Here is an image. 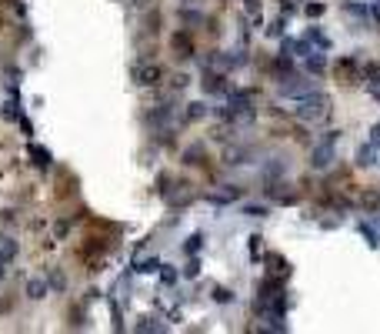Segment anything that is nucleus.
<instances>
[{
    "mask_svg": "<svg viewBox=\"0 0 380 334\" xmlns=\"http://www.w3.org/2000/svg\"><path fill=\"white\" fill-rule=\"evenodd\" d=\"M297 117L303 120V124H324L327 117H330V97L324 94V90H310V94H303L300 101H293V107H290Z\"/></svg>",
    "mask_w": 380,
    "mask_h": 334,
    "instance_id": "f257e3e1",
    "label": "nucleus"
},
{
    "mask_svg": "<svg viewBox=\"0 0 380 334\" xmlns=\"http://www.w3.org/2000/svg\"><path fill=\"white\" fill-rule=\"evenodd\" d=\"M337 141H340V130H327L320 141L314 144V151H310V167L314 171H327L337 157Z\"/></svg>",
    "mask_w": 380,
    "mask_h": 334,
    "instance_id": "f03ea898",
    "label": "nucleus"
},
{
    "mask_svg": "<svg viewBox=\"0 0 380 334\" xmlns=\"http://www.w3.org/2000/svg\"><path fill=\"white\" fill-rule=\"evenodd\" d=\"M164 197H167V204L183 207V204H190V201H194V187H190V184H177V187L164 191Z\"/></svg>",
    "mask_w": 380,
    "mask_h": 334,
    "instance_id": "7ed1b4c3",
    "label": "nucleus"
},
{
    "mask_svg": "<svg viewBox=\"0 0 380 334\" xmlns=\"http://www.w3.org/2000/svg\"><path fill=\"white\" fill-rule=\"evenodd\" d=\"M174 120V104H160L154 114H147V124H150L154 130H160V127H167Z\"/></svg>",
    "mask_w": 380,
    "mask_h": 334,
    "instance_id": "20e7f679",
    "label": "nucleus"
},
{
    "mask_svg": "<svg viewBox=\"0 0 380 334\" xmlns=\"http://www.w3.org/2000/svg\"><path fill=\"white\" fill-rule=\"evenodd\" d=\"M260 174H263V181H267V184L280 181V177L287 174V160H284V157H270L267 164H263V171H260Z\"/></svg>",
    "mask_w": 380,
    "mask_h": 334,
    "instance_id": "39448f33",
    "label": "nucleus"
},
{
    "mask_svg": "<svg viewBox=\"0 0 380 334\" xmlns=\"http://www.w3.org/2000/svg\"><path fill=\"white\" fill-rule=\"evenodd\" d=\"M200 84H204V90H207V94H227V84H223V74H217V71H207Z\"/></svg>",
    "mask_w": 380,
    "mask_h": 334,
    "instance_id": "423d86ee",
    "label": "nucleus"
},
{
    "mask_svg": "<svg viewBox=\"0 0 380 334\" xmlns=\"http://www.w3.org/2000/svg\"><path fill=\"white\" fill-rule=\"evenodd\" d=\"M134 77H137V84H143V87H154V84L160 80V67L143 64V67H137V71H134Z\"/></svg>",
    "mask_w": 380,
    "mask_h": 334,
    "instance_id": "0eeeda50",
    "label": "nucleus"
},
{
    "mask_svg": "<svg viewBox=\"0 0 380 334\" xmlns=\"http://www.w3.org/2000/svg\"><path fill=\"white\" fill-rule=\"evenodd\" d=\"M303 40H307V44H314L317 50H330V37H327L320 27H310V30L303 34Z\"/></svg>",
    "mask_w": 380,
    "mask_h": 334,
    "instance_id": "6e6552de",
    "label": "nucleus"
},
{
    "mask_svg": "<svg viewBox=\"0 0 380 334\" xmlns=\"http://www.w3.org/2000/svg\"><path fill=\"white\" fill-rule=\"evenodd\" d=\"M354 160H357V167H373V164H377V147L367 141L364 147L357 151V157H354Z\"/></svg>",
    "mask_w": 380,
    "mask_h": 334,
    "instance_id": "1a4fd4ad",
    "label": "nucleus"
},
{
    "mask_svg": "<svg viewBox=\"0 0 380 334\" xmlns=\"http://www.w3.org/2000/svg\"><path fill=\"white\" fill-rule=\"evenodd\" d=\"M303 64H307V71L310 74H320L327 67V57H324V50H310L307 57H303Z\"/></svg>",
    "mask_w": 380,
    "mask_h": 334,
    "instance_id": "9d476101",
    "label": "nucleus"
},
{
    "mask_svg": "<svg viewBox=\"0 0 380 334\" xmlns=\"http://www.w3.org/2000/svg\"><path fill=\"white\" fill-rule=\"evenodd\" d=\"M27 297H33V301L47 297V281H44V278H30V281H27Z\"/></svg>",
    "mask_w": 380,
    "mask_h": 334,
    "instance_id": "9b49d317",
    "label": "nucleus"
},
{
    "mask_svg": "<svg viewBox=\"0 0 380 334\" xmlns=\"http://www.w3.org/2000/svg\"><path fill=\"white\" fill-rule=\"evenodd\" d=\"M170 44H174L177 57H190V54H194V47H190V37H187V34H174V37H170Z\"/></svg>",
    "mask_w": 380,
    "mask_h": 334,
    "instance_id": "f8f14e48",
    "label": "nucleus"
},
{
    "mask_svg": "<svg viewBox=\"0 0 380 334\" xmlns=\"http://www.w3.org/2000/svg\"><path fill=\"white\" fill-rule=\"evenodd\" d=\"M250 147H230L227 151V164H247V160H250Z\"/></svg>",
    "mask_w": 380,
    "mask_h": 334,
    "instance_id": "ddd939ff",
    "label": "nucleus"
},
{
    "mask_svg": "<svg viewBox=\"0 0 380 334\" xmlns=\"http://www.w3.org/2000/svg\"><path fill=\"white\" fill-rule=\"evenodd\" d=\"M360 234H364V238H367V244H370L373 251H377V247H380V234H377V227H373V224L360 221Z\"/></svg>",
    "mask_w": 380,
    "mask_h": 334,
    "instance_id": "4468645a",
    "label": "nucleus"
},
{
    "mask_svg": "<svg viewBox=\"0 0 380 334\" xmlns=\"http://www.w3.org/2000/svg\"><path fill=\"white\" fill-rule=\"evenodd\" d=\"M30 157H33V164H37V167H44V171L50 167V151H44V147H37V144L30 147Z\"/></svg>",
    "mask_w": 380,
    "mask_h": 334,
    "instance_id": "2eb2a0df",
    "label": "nucleus"
},
{
    "mask_svg": "<svg viewBox=\"0 0 380 334\" xmlns=\"http://www.w3.org/2000/svg\"><path fill=\"white\" fill-rule=\"evenodd\" d=\"M14 254H17V241H10V238H0V264H4V261H10Z\"/></svg>",
    "mask_w": 380,
    "mask_h": 334,
    "instance_id": "dca6fc26",
    "label": "nucleus"
},
{
    "mask_svg": "<svg viewBox=\"0 0 380 334\" xmlns=\"http://www.w3.org/2000/svg\"><path fill=\"white\" fill-rule=\"evenodd\" d=\"M200 117H207V104L204 101L187 104V120H200Z\"/></svg>",
    "mask_w": 380,
    "mask_h": 334,
    "instance_id": "f3484780",
    "label": "nucleus"
},
{
    "mask_svg": "<svg viewBox=\"0 0 380 334\" xmlns=\"http://www.w3.org/2000/svg\"><path fill=\"white\" fill-rule=\"evenodd\" d=\"M134 268L140 271V274H154V271H160V261H157V257H147V261H140V257H137Z\"/></svg>",
    "mask_w": 380,
    "mask_h": 334,
    "instance_id": "a211bd4d",
    "label": "nucleus"
},
{
    "mask_svg": "<svg viewBox=\"0 0 380 334\" xmlns=\"http://www.w3.org/2000/svg\"><path fill=\"white\" fill-rule=\"evenodd\" d=\"M340 7L347 10L350 17H360V20H367V7H364V4H350V0H344Z\"/></svg>",
    "mask_w": 380,
    "mask_h": 334,
    "instance_id": "6ab92c4d",
    "label": "nucleus"
},
{
    "mask_svg": "<svg viewBox=\"0 0 380 334\" xmlns=\"http://www.w3.org/2000/svg\"><path fill=\"white\" fill-rule=\"evenodd\" d=\"M267 264H270V271H277V274H290V268L284 264V257H280V254H270Z\"/></svg>",
    "mask_w": 380,
    "mask_h": 334,
    "instance_id": "aec40b11",
    "label": "nucleus"
},
{
    "mask_svg": "<svg viewBox=\"0 0 380 334\" xmlns=\"http://www.w3.org/2000/svg\"><path fill=\"white\" fill-rule=\"evenodd\" d=\"M200 247H204V234H194V238H187V254H197Z\"/></svg>",
    "mask_w": 380,
    "mask_h": 334,
    "instance_id": "412c9836",
    "label": "nucleus"
},
{
    "mask_svg": "<svg viewBox=\"0 0 380 334\" xmlns=\"http://www.w3.org/2000/svg\"><path fill=\"white\" fill-rule=\"evenodd\" d=\"M244 214L247 217H267V207H263V204H247Z\"/></svg>",
    "mask_w": 380,
    "mask_h": 334,
    "instance_id": "4be33fe9",
    "label": "nucleus"
},
{
    "mask_svg": "<svg viewBox=\"0 0 380 334\" xmlns=\"http://www.w3.org/2000/svg\"><path fill=\"white\" fill-rule=\"evenodd\" d=\"M214 301L217 304H230V301H234V294H230L227 287H214Z\"/></svg>",
    "mask_w": 380,
    "mask_h": 334,
    "instance_id": "5701e85b",
    "label": "nucleus"
},
{
    "mask_svg": "<svg viewBox=\"0 0 380 334\" xmlns=\"http://www.w3.org/2000/svg\"><path fill=\"white\" fill-rule=\"evenodd\" d=\"M160 281H164V284H174V281H177V271H174V268H164V264H160Z\"/></svg>",
    "mask_w": 380,
    "mask_h": 334,
    "instance_id": "b1692460",
    "label": "nucleus"
},
{
    "mask_svg": "<svg viewBox=\"0 0 380 334\" xmlns=\"http://www.w3.org/2000/svg\"><path fill=\"white\" fill-rule=\"evenodd\" d=\"M183 157H187V164H200V157H204V151H200V147H190V151L183 154Z\"/></svg>",
    "mask_w": 380,
    "mask_h": 334,
    "instance_id": "393cba45",
    "label": "nucleus"
},
{
    "mask_svg": "<svg viewBox=\"0 0 380 334\" xmlns=\"http://www.w3.org/2000/svg\"><path fill=\"white\" fill-rule=\"evenodd\" d=\"M244 10L250 17H257V14H260V0H244Z\"/></svg>",
    "mask_w": 380,
    "mask_h": 334,
    "instance_id": "a878e982",
    "label": "nucleus"
},
{
    "mask_svg": "<svg viewBox=\"0 0 380 334\" xmlns=\"http://www.w3.org/2000/svg\"><path fill=\"white\" fill-rule=\"evenodd\" d=\"M267 34L270 37H280V34H284V20H274V24L267 27Z\"/></svg>",
    "mask_w": 380,
    "mask_h": 334,
    "instance_id": "bb28decb",
    "label": "nucleus"
},
{
    "mask_svg": "<svg viewBox=\"0 0 380 334\" xmlns=\"http://www.w3.org/2000/svg\"><path fill=\"white\" fill-rule=\"evenodd\" d=\"M183 274H187V278H197L200 274V261H190L187 268H183Z\"/></svg>",
    "mask_w": 380,
    "mask_h": 334,
    "instance_id": "cd10ccee",
    "label": "nucleus"
},
{
    "mask_svg": "<svg viewBox=\"0 0 380 334\" xmlns=\"http://www.w3.org/2000/svg\"><path fill=\"white\" fill-rule=\"evenodd\" d=\"M324 14V4H307V17H320Z\"/></svg>",
    "mask_w": 380,
    "mask_h": 334,
    "instance_id": "c85d7f7f",
    "label": "nucleus"
},
{
    "mask_svg": "<svg viewBox=\"0 0 380 334\" xmlns=\"http://www.w3.org/2000/svg\"><path fill=\"white\" fill-rule=\"evenodd\" d=\"M257 254H260V238L253 234V238H250V257H257Z\"/></svg>",
    "mask_w": 380,
    "mask_h": 334,
    "instance_id": "c756f323",
    "label": "nucleus"
},
{
    "mask_svg": "<svg viewBox=\"0 0 380 334\" xmlns=\"http://www.w3.org/2000/svg\"><path fill=\"white\" fill-rule=\"evenodd\" d=\"M370 144H373V147H380V124L370 130Z\"/></svg>",
    "mask_w": 380,
    "mask_h": 334,
    "instance_id": "7c9ffc66",
    "label": "nucleus"
},
{
    "mask_svg": "<svg viewBox=\"0 0 380 334\" xmlns=\"http://www.w3.org/2000/svg\"><path fill=\"white\" fill-rule=\"evenodd\" d=\"M50 284H54V287H67V281H63V274H54V278H50Z\"/></svg>",
    "mask_w": 380,
    "mask_h": 334,
    "instance_id": "2f4dec72",
    "label": "nucleus"
},
{
    "mask_svg": "<svg viewBox=\"0 0 380 334\" xmlns=\"http://www.w3.org/2000/svg\"><path fill=\"white\" fill-rule=\"evenodd\" d=\"M67 227H70L67 221H60V224H57V227H54V231H57V238H63V234H67Z\"/></svg>",
    "mask_w": 380,
    "mask_h": 334,
    "instance_id": "473e14b6",
    "label": "nucleus"
},
{
    "mask_svg": "<svg viewBox=\"0 0 380 334\" xmlns=\"http://www.w3.org/2000/svg\"><path fill=\"white\" fill-rule=\"evenodd\" d=\"M0 274H4V271H0Z\"/></svg>",
    "mask_w": 380,
    "mask_h": 334,
    "instance_id": "72a5a7b5",
    "label": "nucleus"
}]
</instances>
